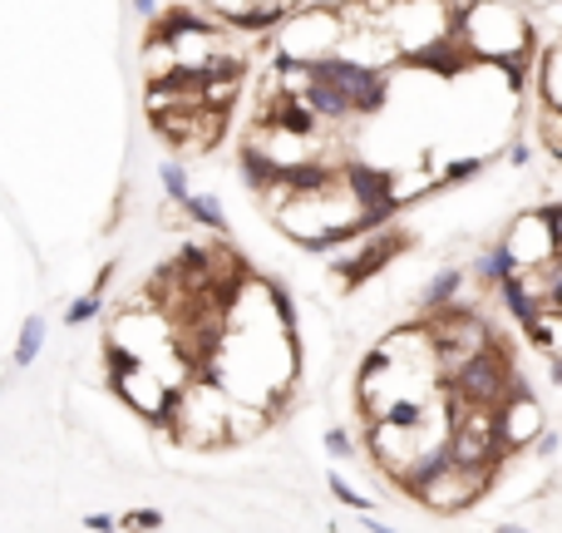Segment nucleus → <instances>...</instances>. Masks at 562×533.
Segmentation results:
<instances>
[{
    "instance_id": "1",
    "label": "nucleus",
    "mask_w": 562,
    "mask_h": 533,
    "mask_svg": "<svg viewBox=\"0 0 562 533\" xmlns=\"http://www.w3.org/2000/svg\"><path fill=\"white\" fill-rule=\"evenodd\" d=\"M454 30L463 49L489 65H528L532 25L518 5H454Z\"/></svg>"
},
{
    "instance_id": "2",
    "label": "nucleus",
    "mask_w": 562,
    "mask_h": 533,
    "mask_svg": "<svg viewBox=\"0 0 562 533\" xmlns=\"http://www.w3.org/2000/svg\"><path fill=\"white\" fill-rule=\"evenodd\" d=\"M237 410H242V405H237L232 395L222 390V385L197 381V385H187V390L177 395L168 424H173V434L183 444H197V450H207V444L237 440Z\"/></svg>"
},
{
    "instance_id": "3",
    "label": "nucleus",
    "mask_w": 562,
    "mask_h": 533,
    "mask_svg": "<svg viewBox=\"0 0 562 533\" xmlns=\"http://www.w3.org/2000/svg\"><path fill=\"white\" fill-rule=\"evenodd\" d=\"M345 35H351L345 5H296L291 20H286V30H282V59L325 65V59L341 55Z\"/></svg>"
},
{
    "instance_id": "4",
    "label": "nucleus",
    "mask_w": 562,
    "mask_h": 533,
    "mask_svg": "<svg viewBox=\"0 0 562 533\" xmlns=\"http://www.w3.org/2000/svg\"><path fill=\"white\" fill-rule=\"evenodd\" d=\"M518 381H523V375L513 371L508 345L493 341L489 351H479L449 385H444V395H449V400H459V405H479V410H503V400L513 395V385H518Z\"/></svg>"
},
{
    "instance_id": "5",
    "label": "nucleus",
    "mask_w": 562,
    "mask_h": 533,
    "mask_svg": "<svg viewBox=\"0 0 562 533\" xmlns=\"http://www.w3.org/2000/svg\"><path fill=\"white\" fill-rule=\"evenodd\" d=\"M449 405V450L454 464H469V469H493L498 460H508L503 450V430H498V410H479V405H459L444 395Z\"/></svg>"
},
{
    "instance_id": "6",
    "label": "nucleus",
    "mask_w": 562,
    "mask_h": 533,
    "mask_svg": "<svg viewBox=\"0 0 562 533\" xmlns=\"http://www.w3.org/2000/svg\"><path fill=\"white\" fill-rule=\"evenodd\" d=\"M503 247L513 252L518 272H542L548 262L562 257V242H558V207H532V213L513 217V227L503 233Z\"/></svg>"
},
{
    "instance_id": "7",
    "label": "nucleus",
    "mask_w": 562,
    "mask_h": 533,
    "mask_svg": "<svg viewBox=\"0 0 562 533\" xmlns=\"http://www.w3.org/2000/svg\"><path fill=\"white\" fill-rule=\"evenodd\" d=\"M311 79L325 89H335V94H345V104H351L355 114H375V109H385V99H390V75L360 69L341 55L325 59V65H311Z\"/></svg>"
},
{
    "instance_id": "8",
    "label": "nucleus",
    "mask_w": 562,
    "mask_h": 533,
    "mask_svg": "<svg viewBox=\"0 0 562 533\" xmlns=\"http://www.w3.org/2000/svg\"><path fill=\"white\" fill-rule=\"evenodd\" d=\"M108 385H114V395L128 405V410H138L144 420H158V424H168V415H173V405H177V390L153 371V365H128V371L114 375Z\"/></svg>"
},
{
    "instance_id": "9",
    "label": "nucleus",
    "mask_w": 562,
    "mask_h": 533,
    "mask_svg": "<svg viewBox=\"0 0 562 533\" xmlns=\"http://www.w3.org/2000/svg\"><path fill=\"white\" fill-rule=\"evenodd\" d=\"M493 484V469H469V464H449V469L439 474L434 484H424L414 499L424 503V509H434V513H459V509H469L473 499H479L483 489Z\"/></svg>"
},
{
    "instance_id": "10",
    "label": "nucleus",
    "mask_w": 562,
    "mask_h": 533,
    "mask_svg": "<svg viewBox=\"0 0 562 533\" xmlns=\"http://www.w3.org/2000/svg\"><path fill=\"white\" fill-rule=\"evenodd\" d=\"M498 430H503V450L508 454L528 450V444H538L542 434H548V424H542V405H538V395L528 390V381H518L513 385V395L503 400Z\"/></svg>"
},
{
    "instance_id": "11",
    "label": "nucleus",
    "mask_w": 562,
    "mask_h": 533,
    "mask_svg": "<svg viewBox=\"0 0 562 533\" xmlns=\"http://www.w3.org/2000/svg\"><path fill=\"white\" fill-rule=\"evenodd\" d=\"M404 247H410V237H404V233H370V237H365V247H360V252H345V257H335V266H331V272L341 276L345 286H360L365 276L385 272V262H390V257H400Z\"/></svg>"
},
{
    "instance_id": "12",
    "label": "nucleus",
    "mask_w": 562,
    "mask_h": 533,
    "mask_svg": "<svg viewBox=\"0 0 562 533\" xmlns=\"http://www.w3.org/2000/svg\"><path fill=\"white\" fill-rule=\"evenodd\" d=\"M296 5H213L207 15L222 20V25H237V30H272V25H286Z\"/></svg>"
},
{
    "instance_id": "13",
    "label": "nucleus",
    "mask_w": 562,
    "mask_h": 533,
    "mask_svg": "<svg viewBox=\"0 0 562 533\" xmlns=\"http://www.w3.org/2000/svg\"><path fill=\"white\" fill-rule=\"evenodd\" d=\"M237 163H242V178L256 188V193H276V183H282V168L272 163V154H266L262 144H242Z\"/></svg>"
},
{
    "instance_id": "14",
    "label": "nucleus",
    "mask_w": 562,
    "mask_h": 533,
    "mask_svg": "<svg viewBox=\"0 0 562 533\" xmlns=\"http://www.w3.org/2000/svg\"><path fill=\"white\" fill-rule=\"evenodd\" d=\"M463 292V272L459 266H444V272H434V282L420 292V302H424V316H434V311H444V306H454V296Z\"/></svg>"
},
{
    "instance_id": "15",
    "label": "nucleus",
    "mask_w": 562,
    "mask_h": 533,
    "mask_svg": "<svg viewBox=\"0 0 562 533\" xmlns=\"http://www.w3.org/2000/svg\"><path fill=\"white\" fill-rule=\"evenodd\" d=\"M473 276H479L483 286H503L508 276H518V262H513V252H508L503 242H493L489 252H483L479 262H473Z\"/></svg>"
},
{
    "instance_id": "16",
    "label": "nucleus",
    "mask_w": 562,
    "mask_h": 533,
    "mask_svg": "<svg viewBox=\"0 0 562 533\" xmlns=\"http://www.w3.org/2000/svg\"><path fill=\"white\" fill-rule=\"evenodd\" d=\"M183 207H187V217H193V223L213 227V233H227V213H222V203H217L213 193H193Z\"/></svg>"
},
{
    "instance_id": "17",
    "label": "nucleus",
    "mask_w": 562,
    "mask_h": 533,
    "mask_svg": "<svg viewBox=\"0 0 562 533\" xmlns=\"http://www.w3.org/2000/svg\"><path fill=\"white\" fill-rule=\"evenodd\" d=\"M39 345H45V316H30L25 326H20V341H15V365H30L39 355Z\"/></svg>"
},
{
    "instance_id": "18",
    "label": "nucleus",
    "mask_w": 562,
    "mask_h": 533,
    "mask_svg": "<svg viewBox=\"0 0 562 533\" xmlns=\"http://www.w3.org/2000/svg\"><path fill=\"white\" fill-rule=\"evenodd\" d=\"M325 484H331V494L345 503V509H355V513H360V519H370V509H375V503L365 499L360 489H351V484H345V474H331V479H325Z\"/></svg>"
},
{
    "instance_id": "19",
    "label": "nucleus",
    "mask_w": 562,
    "mask_h": 533,
    "mask_svg": "<svg viewBox=\"0 0 562 533\" xmlns=\"http://www.w3.org/2000/svg\"><path fill=\"white\" fill-rule=\"evenodd\" d=\"M99 306H104V292H89V296H79V302H69V311H65V321L69 326H89L99 316Z\"/></svg>"
},
{
    "instance_id": "20",
    "label": "nucleus",
    "mask_w": 562,
    "mask_h": 533,
    "mask_svg": "<svg viewBox=\"0 0 562 533\" xmlns=\"http://www.w3.org/2000/svg\"><path fill=\"white\" fill-rule=\"evenodd\" d=\"M158 178H163L168 197H177V203H187V197H193V193H187V173L177 163H163V168H158Z\"/></svg>"
},
{
    "instance_id": "21",
    "label": "nucleus",
    "mask_w": 562,
    "mask_h": 533,
    "mask_svg": "<svg viewBox=\"0 0 562 533\" xmlns=\"http://www.w3.org/2000/svg\"><path fill=\"white\" fill-rule=\"evenodd\" d=\"M483 163H489V158H483V154H473V158H454V163L444 168V183H463V178L483 173Z\"/></svg>"
},
{
    "instance_id": "22",
    "label": "nucleus",
    "mask_w": 562,
    "mask_h": 533,
    "mask_svg": "<svg viewBox=\"0 0 562 533\" xmlns=\"http://www.w3.org/2000/svg\"><path fill=\"white\" fill-rule=\"evenodd\" d=\"M325 454H331V460H351V454H355V440H351L345 430H331V434H325Z\"/></svg>"
},
{
    "instance_id": "23",
    "label": "nucleus",
    "mask_w": 562,
    "mask_h": 533,
    "mask_svg": "<svg viewBox=\"0 0 562 533\" xmlns=\"http://www.w3.org/2000/svg\"><path fill=\"white\" fill-rule=\"evenodd\" d=\"M84 529H89V533H114V529H118V519H114V513H89Z\"/></svg>"
},
{
    "instance_id": "24",
    "label": "nucleus",
    "mask_w": 562,
    "mask_h": 533,
    "mask_svg": "<svg viewBox=\"0 0 562 533\" xmlns=\"http://www.w3.org/2000/svg\"><path fill=\"white\" fill-rule=\"evenodd\" d=\"M158 523H163V513L158 509H138L134 519H128V529H158Z\"/></svg>"
},
{
    "instance_id": "25",
    "label": "nucleus",
    "mask_w": 562,
    "mask_h": 533,
    "mask_svg": "<svg viewBox=\"0 0 562 533\" xmlns=\"http://www.w3.org/2000/svg\"><path fill=\"white\" fill-rule=\"evenodd\" d=\"M558 444H562V434H558V430H548V434H542L538 444H532V450H538L542 460H552V454H558Z\"/></svg>"
},
{
    "instance_id": "26",
    "label": "nucleus",
    "mask_w": 562,
    "mask_h": 533,
    "mask_svg": "<svg viewBox=\"0 0 562 533\" xmlns=\"http://www.w3.org/2000/svg\"><path fill=\"white\" fill-rule=\"evenodd\" d=\"M528 158H532V154H528V148H523V144H513V148H508V163H513V168H523V163H528Z\"/></svg>"
},
{
    "instance_id": "27",
    "label": "nucleus",
    "mask_w": 562,
    "mask_h": 533,
    "mask_svg": "<svg viewBox=\"0 0 562 533\" xmlns=\"http://www.w3.org/2000/svg\"><path fill=\"white\" fill-rule=\"evenodd\" d=\"M548 381H552V385H562V351L548 361Z\"/></svg>"
},
{
    "instance_id": "28",
    "label": "nucleus",
    "mask_w": 562,
    "mask_h": 533,
    "mask_svg": "<svg viewBox=\"0 0 562 533\" xmlns=\"http://www.w3.org/2000/svg\"><path fill=\"white\" fill-rule=\"evenodd\" d=\"M365 529L370 533H400V529H390V523H380V519H365Z\"/></svg>"
},
{
    "instance_id": "29",
    "label": "nucleus",
    "mask_w": 562,
    "mask_h": 533,
    "mask_svg": "<svg viewBox=\"0 0 562 533\" xmlns=\"http://www.w3.org/2000/svg\"><path fill=\"white\" fill-rule=\"evenodd\" d=\"M493 533H532V529H523V523H498Z\"/></svg>"
},
{
    "instance_id": "30",
    "label": "nucleus",
    "mask_w": 562,
    "mask_h": 533,
    "mask_svg": "<svg viewBox=\"0 0 562 533\" xmlns=\"http://www.w3.org/2000/svg\"><path fill=\"white\" fill-rule=\"evenodd\" d=\"M552 207H558V242H562V203H552Z\"/></svg>"
}]
</instances>
